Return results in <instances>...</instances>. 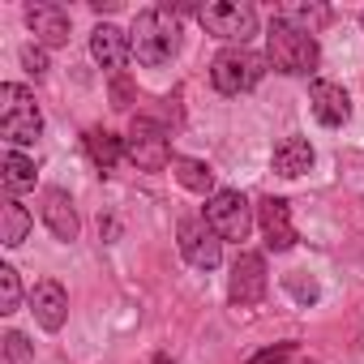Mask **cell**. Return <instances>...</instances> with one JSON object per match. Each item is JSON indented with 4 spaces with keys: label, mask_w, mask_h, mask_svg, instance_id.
<instances>
[{
    "label": "cell",
    "mask_w": 364,
    "mask_h": 364,
    "mask_svg": "<svg viewBox=\"0 0 364 364\" xmlns=\"http://www.w3.org/2000/svg\"><path fill=\"white\" fill-rule=\"evenodd\" d=\"M266 65L274 73H287V77H313L317 65H321V48H317V35L283 22V18H270L266 26Z\"/></svg>",
    "instance_id": "cell-1"
},
{
    "label": "cell",
    "mask_w": 364,
    "mask_h": 364,
    "mask_svg": "<svg viewBox=\"0 0 364 364\" xmlns=\"http://www.w3.org/2000/svg\"><path fill=\"white\" fill-rule=\"evenodd\" d=\"M129 43H133V60L146 65V69H163L176 60L180 52V22L176 14L163 5V9H141L129 26Z\"/></svg>",
    "instance_id": "cell-2"
},
{
    "label": "cell",
    "mask_w": 364,
    "mask_h": 364,
    "mask_svg": "<svg viewBox=\"0 0 364 364\" xmlns=\"http://www.w3.org/2000/svg\"><path fill=\"white\" fill-rule=\"evenodd\" d=\"M39 133H43V112L35 95L22 82H5L0 86V137L9 141V150H18V146H35Z\"/></svg>",
    "instance_id": "cell-3"
},
{
    "label": "cell",
    "mask_w": 364,
    "mask_h": 364,
    "mask_svg": "<svg viewBox=\"0 0 364 364\" xmlns=\"http://www.w3.org/2000/svg\"><path fill=\"white\" fill-rule=\"evenodd\" d=\"M171 129L159 120V116H150V112H141V116H133V124H129V133H124V159L133 163V167H141V171H163V167H171Z\"/></svg>",
    "instance_id": "cell-4"
},
{
    "label": "cell",
    "mask_w": 364,
    "mask_h": 364,
    "mask_svg": "<svg viewBox=\"0 0 364 364\" xmlns=\"http://www.w3.org/2000/svg\"><path fill=\"white\" fill-rule=\"evenodd\" d=\"M262 77H266V56H257L253 48H223L210 60V86L228 99L249 95Z\"/></svg>",
    "instance_id": "cell-5"
},
{
    "label": "cell",
    "mask_w": 364,
    "mask_h": 364,
    "mask_svg": "<svg viewBox=\"0 0 364 364\" xmlns=\"http://www.w3.org/2000/svg\"><path fill=\"white\" fill-rule=\"evenodd\" d=\"M198 22L206 35L228 39L232 48H245L257 35V9L249 0H215V5H198Z\"/></svg>",
    "instance_id": "cell-6"
},
{
    "label": "cell",
    "mask_w": 364,
    "mask_h": 364,
    "mask_svg": "<svg viewBox=\"0 0 364 364\" xmlns=\"http://www.w3.org/2000/svg\"><path fill=\"white\" fill-rule=\"evenodd\" d=\"M206 223L219 232V240L228 245H240V240H249V232H253V206H249V198L240 193V189H219L215 198H206Z\"/></svg>",
    "instance_id": "cell-7"
},
{
    "label": "cell",
    "mask_w": 364,
    "mask_h": 364,
    "mask_svg": "<svg viewBox=\"0 0 364 364\" xmlns=\"http://www.w3.org/2000/svg\"><path fill=\"white\" fill-rule=\"evenodd\" d=\"M270 291V270H266V257L253 253V249H240L236 262H232V274H228V304L232 309H253L262 304Z\"/></svg>",
    "instance_id": "cell-8"
},
{
    "label": "cell",
    "mask_w": 364,
    "mask_h": 364,
    "mask_svg": "<svg viewBox=\"0 0 364 364\" xmlns=\"http://www.w3.org/2000/svg\"><path fill=\"white\" fill-rule=\"evenodd\" d=\"M176 245H180V257H185L193 270H219L223 262V240L219 232L206 223V215H189V219H180L176 228Z\"/></svg>",
    "instance_id": "cell-9"
},
{
    "label": "cell",
    "mask_w": 364,
    "mask_h": 364,
    "mask_svg": "<svg viewBox=\"0 0 364 364\" xmlns=\"http://www.w3.org/2000/svg\"><path fill=\"white\" fill-rule=\"evenodd\" d=\"M90 56L99 60V69H107L112 77L124 73V65L133 60V43H129V31L112 26V22H99L90 31Z\"/></svg>",
    "instance_id": "cell-10"
},
{
    "label": "cell",
    "mask_w": 364,
    "mask_h": 364,
    "mask_svg": "<svg viewBox=\"0 0 364 364\" xmlns=\"http://www.w3.org/2000/svg\"><path fill=\"white\" fill-rule=\"evenodd\" d=\"M39 215H43V223H48V232L60 240V245H73L77 240V232H82V219H77V206H73V198L65 193V189H43L39 193Z\"/></svg>",
    "instance_id": "cell-11"
},
{
    "label": "cell",
    "mask_w": 364,
    "mask_h": 364,
    "mask_svg": "<svg viewBox=\"0 0 364 364\" xmlns=\"http://www.w3.org/2000/svg\"><path fill=\"white\" fill-rule=\"evenodd\" d=\"M257 223H262V236H266V249L270 253H287L296 249V228H291V206L283 198H262L257 202Z\"/></svg>",
    "instance_id": "cell-12"
},
{
    "label": "cell",
    "mask_w": 364,
    "mask_h": 364,
    "mask_svg": "<svg viewBox=\"0 0 364 364\" xmlns=\"http://www.w3.org/2000/svg\"><path fill=\"white\" fill-rule=\"evenodd\" d=\"M31 313H35V321H39L48 334L65 330V321H69V291H65L56 279H39V283L31 287Z\"/></svg>",
    "instance_id": "cell-13"
},
{
    "label": "cell",
    "mask_w": 364,
    "mask_h": 364,
    "mask_svg": "<svg viewBox=\"0 0 364 364\" xmlns=\"http://www.w3.org/2000/svg\"><path fill=\"white\" fill-rule=\"evenodd\" d=\"M26 26H31V35H35V43H43V48H60V43H69V9H60V5H52V0H35V5H26Z\"/></svg>",
    "instance_id": "cell-14"
},
{
    "label": "cell",
    "mask_w": 364,
    "mask_h": 364,
    "mask_svg": "<svg viewBox=\"0 0 364 364\" xmlns=\"http://www.w3.org/2000/svg\"><path fill=\"white\" fill-rule=\"evenodd\" d=\"M309 107H313L317 124H326V129H343L347 116H351V95H347L338 82L317 77V82L309 86Z\"/></svg>",
    "instance_id": "cell-15"
},
{
    "label": "cell",
    "mask_w": 364,
    "mask_h": 364,
    "mask_svg": "<svg viewBox=\"0 0 364 364\" xmlns=\"http://www.w3.org/2000/svg\"><path fill=\"white\" fill-rule=\"evenodd\" d=\"M270 167H274L283 180L304 176V171L313 167V146H309V137H283V141L274 146V154H270Z\"/></svg>",
    "instance_id": "cell-16"
},
{
    "label": "cell",
    "mask_w": 364,
    "mask_h": 364,
    "mask_svg": "<svg viewBox=\"0 0 364 364\" xmlns=\"http://www.w3.org/2000/svg\"><path fill=\"white\" fill-rule=\"evenodd\" d=\"M86 154H90V163L107 176V171H116V163L124 159V137H116L112 129L95 124V129H86Z\"/></svg>",
    "instance_id": "cell-17"
},
{
    "label": "cell",
    "mask_w": 364,
    "mask_h": 364,
    "mask_svg": "<svg viewBox=\"0 0 364 364\" xmlns=\"http://www.w3.org/2000/svg\"><path fill=\"white\" fill-rule=\"evenodd\" d=\"M171 176H176L189 193H198V198H215V193H219V189H215V171H210V163H202V159L176 154V159H171Z\"/></svg>",
    "instance_id": "cell-18"
},
{
    "label": "cell",
    "mask_w": 364,
    "mask_h": 364,
    "mask_svg": "<svg viewBox=\"0 0 364 364\" xmlns=\"http://www.w3.org/2000/svg\"><path fill=\"white\" fill-rule=\"evenodd\" d=\"M31 228H35V215H31L18 198L5 193V206H0V245H5V249H18V245L31 236Z\"/></svg>",
    "instance_id": "cell-19"
},
{
    "label": "cell",
    "mask_w": 364,
    "mask_h": 364,
    "mask_svg": "<svg viewBox=\"0 0 364 364\" xmlns=\"http://www.w3.org/2000/svg\"><path fill=\"white\" fill-rule=\"evenodd\" d=\"M35 176H39L35 171V159H26L22 150H5V159H0V185H5L9 198L35 189Z\"/></svg>",
    "instance_id": "cell-20"
},
{
    "label": "cell",
    "mask_w": 364,
    "mask_h": 364,
    "mask_svg": "<svg viewBox=\"0 0 364 364\" xmlns=\"http://www.w3.org/2000/svg\"><path fill=\"white\" fill-rule=\"evenodd\" d=\"M274 18H283V22H291V26H300V31H309V35H317L334 14H330L326 5H279Z\"/></svg>",
    "instance_id": "cell-21"
},
{
    "label": "cell",
    "mask_w": 364,
    "mask_h": 364,
    "mask_svg": "<svg viewBox=\"0 0 364 364\" xmlns=\"http://www.w3.org/2000/svg\"><path fill=\"white\" fill-rule=\"evenodd\" d=\"M22 309V279L14 266H0V313H18Z\"/></svg>",
    "instance_id": "cell-22"
},
{
    "label": "cell",
    "mask_w": 364,
    "mask_h": 364,
    "mask_svg": "<svg viewBox=\"0 0 364 364\" xmlns=\"http://www.w3.org/2000/svg\"><path fill=\"white\" fill-rule=\"evenodd\" d=\"M283 287L300 300V304H313L317 300V283L313 279H304V270H291V274H283Z\"/></svg>",
    "instance_id": "cell-23"
},
{
    "label": "cell",
    "mask_w": 364,
    "mask_h": 364,
    "mask_svg": "<svg viewBox=\"0 0 364 364\" xmlns=\"http://www.w3.org/2000/svg\"><path fill=\"white\" fill-rule=\"evenodd\" d=\"M296 351H300V343H296V338H283V343H274V347H262L249 364H283V360H291Z\"/></svg>",
    "instance_id": "cell-24"
},
{
    "label": "cell",
    "mask_w": 364,
    "mask_h": 364,
    "mask_svg": "<svg viewBox=\"0 0 364 364\" xmlns=\"http://www.w3.org/2000/svg\"><path fill=\"white\" fill-rule=\"evenodd\" d=\"M133 103H137V90H133V82H129L124 73H120V77H112V107H116V112H129Z\"/></svg>",
    "instance_id": "cell-25"
},
{
    "label": "cell",
    "mask_w": 364,
    "mask_h": 364,
    "mask_svg": "<svg viewBox=\"0 0 364 364\" xmlns=\"http://www.w3.org/2000/svg\"><path fill=\"white\" fill-rule=\"evenodd\" d=\"M22 65H26L35 77H43V73H48V56H43V48H22Z\"/></svg>",
    "instance_id": "cell-26"
},
{
    "label": "cell",
    "mask_w": 364,
    "mask_h": 364,
    "mask_svg": "<svg viewBox=\"0 0 364 364\" xmlns=\"http://www.w3.org/2000/svg\"><path fill=\"white\" fill-rule=\"evenodd\" d=\"M5 355H14V360H31V347H26V338H22L18 330L5 334Z\"/></svg>",
    "instance_id": "cell-27"
},
{
    "label": "cell",
    "mask_w": 364,
    "mask_h": 364,
    "mask_svg": "<svg viewBox=\"0 0 364 364\" xmlns=\"http://www.w3.org/2000/svg\"><path fill=\"white\" fill-rule=\"evenodd\" d=\"M0 364H18V360H14V355H5V360H0Z\"/></svg>",
    "instance_id": "cell-28"
},
{
    "label": "cell",
    "mask_w": 364,
    "mask_h": 364,
    "mask_svg": "<svg viewBox=\"0 0 364 364\" xmlns=\"http://www.w3.org/2000/svg\"><path fill=\"white\" fill-rule=\"evenodd\" d=\"M154 364H167V355H159V360H154Z\"/></svg>",
    "instance_id": "cell-29"
}]
</instances>
